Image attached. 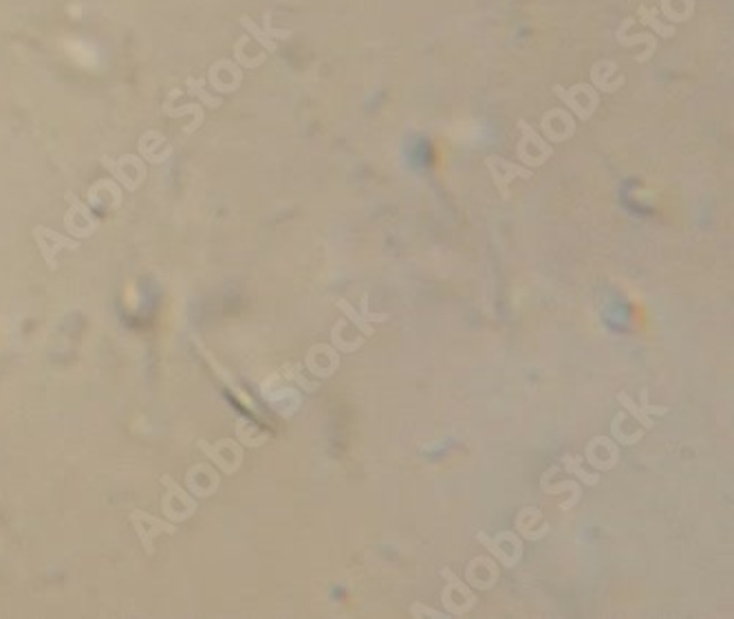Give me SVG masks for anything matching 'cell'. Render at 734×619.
<instances>
[{
	"label": "cell",
	"mask_w": 734,
	"mask_h": 619,
	"mask_svg": "<svg viewBox=\"0 0 734 619\" xmlns=\"http://www.w3.org/2000/svg\"><path fill=\"white\" fill-rule=\"evenodd\" d=\"M641 410H644L646 415H666V412H668L666 406H650L648 404V391H646V388L641 391Z\"/></svg>",
	"instance_id": "cell-9"
},
{
	"label": "cell",
	"mask_w": 734,
	"mask_h": 619,
	"mask_svg": "<svg viewBox=\"0 0 734 619\" xmlns=\"http://www.w3.org/2000/svg\"><path fill=\"white\" fill-rule=\"evenodd\" d=\"M476 538H479V540H481V542H483V544H485V547L490 549V551H492V553H494V556H496V558L501 560V562H503V564H505V567H514V562H516V560H512V558H508L505 553H503V551H501V549L496 547V542H494V540H490V538H487L485 533H479Z\"/></svg>",
	"instance_id": "cell-7"
},
{
	"label": "cell",
	"mask_w": 734,
	"mask_h": 619,
	"mask_svg": "<svg viewBox=\"0 0 734 619\" xmlns=\"http://www.w3.org/2000/svg\"><path fill=\"white\" fill-rule=\"evenodd\" d=\"M144 520L148 522V527H144L139 520H131V522H133V527L137 529V536H139V540H142V544H144V549H146L148 556L155 553V538H157V536H162V533L175 536V533L179 531L172 522H164L162 518H155V515L146 513V511H144Z\"/></svg>",
	"instance_id": "cell-2"
},
{
	"label": "cell",
	"mask_w": 734,
	"mask_h": 619,
	"mask_svg": "<svg viewBox=\"0 0 734 619\" xmlns=\"http://www.w3.org/2000/svg\"><path fill=\"white\" fill-rule=\"evenodd\" d=\"M617 401H620V404L630 412V415H633V419L637 421V423H641V426H644L646 430H650L653 428V419H650V415H646V412L644 410H641L637 404H635V401L633 399H630L626 393H620V395H617Z\"/></svg>",
	"instance_id": "cell-6"
},
{
	"label": "cell",
	"mask_w": 734,
	"mask_h": 619,
	"mask_svg": "<svg viewBox=\"0 0 734 619\" xmlns=\"http://www.w3.org/2000/svg\"><path fill=\"white\" fill-rule=\"evenodd\" d=\"M336 304H338V308H340V311L344 313V315H347L349 320H353V322H355V326H358L360 331H362V333L366 335V337H369V335H375V331H373V324L371 322H366V320L358 313V311H355V308L347 302V300H344V297H338V300H336Z\"/></svg>",
	"instance_id": "cell-4"
},
{
	"label": "cell",
	"mask_w": 734,
	"mask_h": 619,
	"mask_svg": "<svg viewBox=\"0 0 734 619\" xmlns=\"http://www.w3.org/2000/svg\"><path fill=\"white\" fill-rule=\"evenodd\" d=\"M33 238L38 240L40 254H42L44 262H47L51 271L57 267V260H55L57 251H60V249H75V247H77V240L66 238V236H62V234H55L53 229L44 227V225H38L36 229H33Z\"/></svg>",
	"instance_id": "cell-1"
},
{
	"label": "cell",
	"mask_w": 734,
	"mask_h": 619,
	"mask_svg": "<svg viewBox=\"0 0 734 619\" xmlns=\"http://www.w3.org/2000/svg\"><path fill=\"white\" fill-rule=\"evenodd\" d=\"M417 613H423V615H430V617H445V613H439V611H432V609H423L421 604H415L412 606V615Z\"/></svg>",
	"instance_id": "cell-10"
},
{
	"label": "cell",
	"mask_w": 734,
	"mask_h": 619,
	"mask_svg": "<svg viewBox=\"0 0 734 619\" xmlns=\"http://www.w3.org/2000/svg\"><path fill=\"white\" fill-rule=\"evenodd\" d=\"M487 168L492 170V175H494V181H496V186L501 188L503 199L510 197V192H508V181H510V179H514V177L530 179V177H532L530 170L519 168V166H514V164H508L505 159H501V157H490V159H487Z\"/></svg>",
	"instance_id": "cell-3"
},
{
	"label": "cell",
	"mask_w": 734,
	"mask_h": 619,
	"mask_svg": "<svg viewBox=\"0 0 734 619\" xmlns=\"http://www.w3.org/2000/svg\"><path fill=\"white\" fill-rule=\"evenodd\" d=\"M580 463H582V456H563V465H565V469H567V472L569 474H576L580 480H584V483H587V485H598V476H595V474H587V472H584V469L580 467Z\"/></svg>",
	"instance_id": "cell-5"
},
{
	"label": "cell",
	"mask_w": 734,
	"mask_h": 619,
	"mask_svg": "<svg viewBox=\"0 0 734 619\" xmlns=\"http://www.w3.org/2000/svg\"><path fill=\"white\" fill-rule=\"evenodd\" d=\"M364 320H366V322H386V320L388 317H391V315H388V313H371L369 311V295H362V313H360Z\"/></svg>",
	"instance_id": "cell-8"
}]
</instances>
